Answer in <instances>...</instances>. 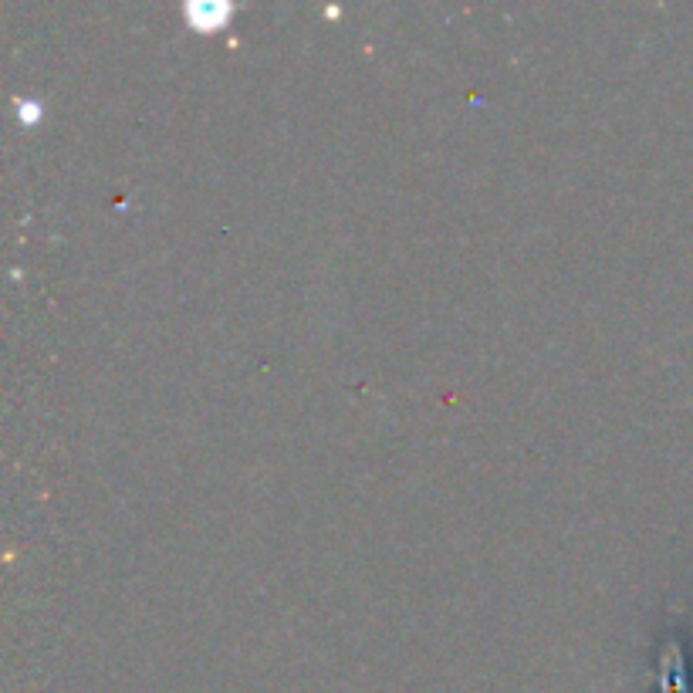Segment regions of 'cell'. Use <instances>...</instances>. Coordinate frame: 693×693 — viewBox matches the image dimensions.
Returning a JSON list of instances; mask_svg holds the SVG:
<instances>
[{
	"label": "cell",
	"mask_w": 693,
	"mask_h": 693,
	"mask_svg": "<svg viewBox=\"0 0 693 693\" xmlns=\"http://www.w3.org/2000/svg\"><path fill=\"white\" fill-rule=\"evenodd\" d=\"M183 14H186V24H190L193 31L210 34V31H224L227 28L234 7L224 4V0H200V4H186Z\"/></svg>",
	"instance_id": "6da1fadb"
},
{
	"label": "cell",
	"mask_w": 693,
	"mask_h": 693,
	"mask_svg": "<svg viewBox=\"0 0 693 693\" xmlns=\"http://www.w3.org/2000/svg\"><path fill=\"white\" fill-rule=\"evenodd\" d=\"M17 115H21V122H38L41 119V105L34 99H17Z\"/></svg>",
	"instance_id": "7a4b0ae2"
}]
</instances>
